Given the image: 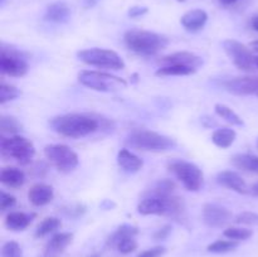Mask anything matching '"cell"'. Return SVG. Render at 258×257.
Masks as SVG:
<instances>
[{"label":"cell","instance_id":"cell-1","mask_svg":"<svg viewBox=\"0 0 258 257\" xmlns=\"http://www.w3.org/2000/svg\"><path fill=\"white\" fill-rule=\"evenodd\" d=\"M108 125L110 121L92 113H67L50 121V126L55 133L71 139L85 138Z\"/></svg>","mask_w":258,"mask_h":257},{"label":"cell","instance_id":"cell-2","mask_svg":"<svg viewBox=\"0 0 258 257\" xmlns=\"http://www.w3.org/2000/svg\"><path fill=\"white\" fill-rule=\"evenodd\" d=\"M126 47L140 55H154L168 45V39L155 32L143 29H131L125 33Z\"/></svg>","mask_w":258,"mask_h":257},{"label":"cell","instance_id":"cell-3","mask_svg":"<svg viewBox=\"0 0 258 257\" xmlns=\"http://www.w3.org/2000/svg\"><path fill=\"white\" fill-rule=\"evenodd\" d=\"M126 144L138 150L151 153H165L176 146L174 139L146 128H134L127 135Z\"/></svg>","mask_w":258,"mask_h":257},{"label":"cell","instance_id":"cell-4","mask_svg":"<svg viewBox=\"0 0 258 257\" xmlns=\"http://www.w3.org/2000/svg\"><path fill=\"white\" fill-rule=\"evenodd\" d=\"M184 202L179 197L170 196H156L150 194L139 203L138 212L143 216H170L180 217L184 213Z\"/></svg>","mask_w":258,"mask_h":257},{"label":"cell","instance_id":"cell-5","mask_svg":"<svg viewBox=\"0 0 258 257\" xmlns=\"http://www.w3.org/2000/svg\"><path fill=\"white\" fill-rule=\"evenodd\" d=\"M78 81L81 85L100 92H116L127 86L123 78L101 71H81L78 73Z\"/></svg>","mask_w":258,"mask_h":257},{"label":"cell","instance_id":"cell-6","mask_svg":"<svg viewBox=\"0 0 258 257\" xmlns=\"http://www.w3.org/2000/svg\"><path fill=\"white\" fill-rule=\"evenodd\" d=\"M168 169L184 186L190 191H198L203 185V171L190 161L183 159H174L169 161Z\"/></svg>","mask_w":258,"mask_h":257},{"label":"cell","instance_id":"cell-7","mask_svg":"<svg viewBox=\"0 0 258 257\" xmlns=\"http://www.w3.org/2000/svg\"><path fill=\"white\" fill-rule=\"evenodd\" d=\"M0 151L4 158L14 159L23 165L29 164L35 155V148L32 141L19 135L10 138L3 136L0 140Z\"/></svg>","mask_w":258,"mask_h":257},{"label":"cell","instance_id":"cell-8","mask_svg":"<svg viewBox=\"0 0 258 257\" xmlns=\"http://www.w3.org/2000/svg\"><path fill=\"white\" fill-rule=\"evenodd\" d=\"M77 57L83 63L88 66L98 68H106V70H123L125 62L122 58L111 49H103V48H88L82 49L77 53Z\"/></svg>","mask_w":258,"mask_h":257},{"label":"cell","instance_id":"cell-9","mask_svg":"<svg viewBox=\"0 0 258 257\" xmlns=\"http://www.w3.org/2000/svg\"><path fill=\"white\" fill-rule=\"evenodd\" d=\"M44 155L50 165L62 173H70L78 165V155L76 151L64 144H52L44 148Z\"/></svg>","mask_w":258,"mask_h":257},{"label":"cell","instance_id":"cell-10","mask_svg":"<svg viewBox=\"0 0 258 257\" xmlns=\"http://www.w3.org/2000/svg\"><path fill=\"white\" fill-rule=\"evenodd\" d=\"M223 49L231 58L233 65L244 72H252L256 70V57L252 54V49L234 39H227L223 42Z\"/></svg>","mask_w":258,"mask_h":257},{"label":"cell","instance_id":"cell-11","mask_svg":"<svg viewBox=\"0 0 258 257\" xmlns=\"http://www.w3.org/2000/svg\"><path fill=\"white\" fill-rule=\"evenodd\" d=\"M28 62L18 50L2 47L0 50V72L10 77H23L28 72Z\"/></svg>","mask_w":258,"mask_h":257},{"label":"cell","instance_id":"cell-12","mask_svg":"<svg viewBox=\"0 0 258 257\" xmlns=\"http://www.w3.org/2000/svg\"><path fill=\"white\" fill-rule=\"evenodd\" d=\"M202 219L204 224L211 228H222L231 223L233 219V213L228 208L219 204L206 203L202 211Z\"/></svg>","mask_w":258,"mask_h":257},{"label":"cell","instance_id":"cell-13","mask_svg":"<svg viewBox=\"0 0 258 257\" xmlns=\"http://www.w3.org/2000/svg\"><path fill=\"white\" fill-rule=\"evenodd\" d=\"M226 91L237 96L254 95L258 92V77L257 76H244V77L231 78L222 82Z\"/></svg>","mask_w":258,"mask_h":257},{"label":"cell","instance_id":"cell-14","mask_svg":"<svg viewBox=\"0 0 258 257\" xmlns=\"http://www.w3.org/2000/svg\"><path fill=\"white\" fill-rule=\"evenodd\" d=\"M159 63H160V67H164V66H188V67L198 70L203 65V59L196 53L183 50V52H175L165 55L159 60Z\"/></svg>","mask_w":258,"mask_h":257},{"label":"cell","instance_id":"cell-15","mask_svg":"<svg viewBox=\"0 0 258 257\" xmlns=\"http://www.w3.org/2000/svg\"><path fill=\"white\" fill-rule=\"evenodd\" d=\"M73 233L70 232H60L54 234L45 246L43 257H59L64 252V249L72 243Z\"/></svg>","mask_w":258,"mask_h":257},{"label":"cell","instance_id":"cell-16","mask_svg":"<svg viewBox=\"0 0 258 257\" xmlns=\"http://www.w3.org/2000/svg\"><path fill=\"white\" fill-rule=\"evenodd\" d=\"M217 183L219 185L224 186L227 189L237 191L239 194L248 193V186H247L244 179L238 173L233 170H223L217 175Z\"/></svg>","mask_w":258,"mask_h":257},{"label":"cell","instance_id":"cell-17","mask_svg":"<svg viewBox=\"0 0 258 257\" xmlns=\"http://www.w3.org/2000/svg\"><path fill=\"white\" fill-rule=\"evenodd\" d=\"M54 198V190L50 185L43 183L34 184L28 191V199L35 207L47 206Z\"/></svg>","mask_w":258,"mask_h":257},{"label":"cell","instance_id":"cell-18","mask_svg":"<svg viewBox=\"0 0 258 257\" xmlns=\"http://www.w3.org/2000/svg\"><path fill=\"white\" fill-rule=\"evenodd\" d=\"M207 20H208V14L204 10L194 9L185 13L181 17L180 23L189 32H198V30H201L206 25Z\"/></svg>","mask_w":258,"mask_h":257},{"label":"cell","instance_id":"cell-19","mask_svg":"<svg viewBox=\"0 0 258 257\" xmlns=\"http://www.w3.org/2000/svg\"><path fill=\"white\" fill-rule=\"evenodd\" d=\"M117 163L120 168L127 173H138L144 165L143 160L127 149H121L118 151Z\"/></svg>","mask_w":258,"mask_h":257},{"label":"cell","instance_id":"cell-20","mask_svg":"<svg viewBox=\"0 0 258 257\" xmlns=\"http://www.w3.org/2000/svg\"><path fill=\"white\" fill-rule=\"evenodd\" d=\"M71 17V9L66 3L57 2L47 8L44 19L52 23H66Z\"/></svg>","mask_w":258,"mask_h":257},{"label":"cell","instance_id":"cell-21","mask_svg":"<svg viewBox=\"0 0 258 257\" xmlns=\"http://www.w3.org/2000/svg\"><path fill=\"white\" fill-rule=\"evenodd\" d=\"M0 181L8 188H20L25 183V174L23 170L13 166L3 168L0 171Z\"/></svg>","mask_w":258,"mask_h":257},{"label":"cell","instance_id":"cell-22","mask_svg":"<svg viewBox=\"0 0 258 257\" xmlns=\"http://www.w3.org/2000/svg\"><path fill=\"white\" fill-rule=\"evenodd\" d=\"M33 216L24 212H10L5 217V227L10 231H24L32 223Z\"/></svg>","mask_w":258,"mask_h":257},{"label":"cell","instance_id":"cell-23","mask_svg":"<svg viewBox=\"0 0 258 257\" xmlns=\"http://www.w3.org/2000/svg\"><path fill=\"white\" fill-rule=\"evenodd\" d=\"M232 165L248 173L258 174V156L252 154H236L231 158Z\"/></svg>","mask_w":258,"mask_h":257},{"label":"cell","instance_id":"cell-24","mask_svg":"<svg viewBox=\"0 0 258 257\" xmlns=\"http://www.w3.org/2000/svg\"><path fill=\"white\" fill-rule=\"evenodd\" d=\"M237 138V133L233 128L228 127H222L217 128L216 131L212 135V141L214 143V145H217L221 149H228L232 144L234 143Z\"/></svg>","mask_w":258,"mask_h":257},{"label":"cell","instance_id":"cell-25","mask_svg":"<svg viewBox=\"0 0 258 257\" xmlns=\"http://www.w3.org/2000/svg\"><path fill=\"white\" fill-rule=\"evenodd\" d=\"M139 234V228L135 226H130V224H122L118 227L107 239V246L111 248H115L116 244L121 241V239L126 238V237H136Z\"/></svg>","mask_w":258,"mask_h":257},{"label":"cell","instance_id":"cell-26","mask_svg":"<svg viewBox=\"0 0 258 257\" xmlns=\"http://www.w3.org/2000/svg\"><path fill=\"white\" fill-rule=\"evenodd\" d=\"M60 226H62V222H60L59 218H57V217H47L38 224L37 229H35V237L42 238V237L48 236V234L57 231Z\"/></svg>","mask_w":258,"mask_h":257},{"label":"cell","instance_id":"cell-27","mask_svg":"<svg viewBox=\"0 0 258 257\" xmlns=\"http://www.w3.org/2000/svg\"><path fill=\"white\" fill-rule=\"evenodd\" d=\"M196 72V68L188 66H164L158 68L155 75L158 77H169V76H190Z\"/></svg>","mask_w":258,"mask_h":257},{"label":"cell","instance_id":"cell-28","mask_svg":"<svg viewBox=\"0 0 258 257\" xmlns=\"http://www.w3.org/2000/svg\"><path fill=\"white\" fill-rule=\"evenodd\" d=\"M214 110H216L217 115H218L219 117L223 118V120H226L227 122L232 123V125H237V126L244 125L243 120H242V118L239 117V116L237 115L231 107H228V106L222 105V103H217Z\"/></svg>","mask_w":258,"mask_h":257},{"label":"cell","instance_id":"cell-29","mask_svg":"<svg viewBox=\"0 0 258 257\" xmlns=\"http://www.w3.org/2000/svg\"><path fill=\"white\" fill-rule=\"evenodd\" d=\"M238 247V242L233 241V239H218V241L213 242L207 247V251L212 252V253H227V252H232Z\"/></svg>","mask_w":258,"mask_h":257},{"label":"cell","instance_id":"cell-30","mask_svg":"<svg viewBox=\"0 0 258 257\" xmlns=\"http://www.w3.org/2000/svg\"><path fill=\"white\" fill-rule=\"evenodd\" d=\"M224 237L229 239H233V241H246V239L251 238L253 232L251 229L242 228V227H228L227 229H224L223 232Z\"/></svg>","mask_w":258,"mask_h":257},{"label":"cell","instance_id":"cell-31","mask_svg":"<svg viewBox=\"0 0 258 257\" xmlns=\"http://www.w3.org/2000/svg\"><path fill=\"white\" fill-rule=\"evenodd\" d=\"M0 130L3 134H18L22 130V125L19 121L13 116L3 115L0 117Z\"/></svg>","mask_w":258,"mask_h":257},{"label":"cell","instance_id":"cell-32","mask_svg":"<svg viewBox=\"0 0 258 257\" xmlns=\"http://www.w3.org/2000/svg\"><path fill=\"white\" fill-rule=\"evenodd\" d=\"M175 190V183L170 179H163L158 181L156 185L150 190V194H156V196H170L174 194Z\"/></svg>","mask_w":258,"mask_h":257},{"label":"cell","instance_id":"cell-33","mask_svg":"<svg viewBox=\"0 0 258 257\" xmlns=\"http://www.w3.org/2000/svg\"><path fill=\"white\" fill-rule=\"evenodd\" d=\"M20 96V91L18 90L15 86L7 85V83H2L0 85V103L4 105V103L9 102V101L15 100Z\"/></svg>","mask_w":258,"mask_h":257},{"label":"cell","instance_id":"cell-34","mask_svg":"<svg viewBox=\"0 0 258 257\" xmlns=\"http://www.w3.org/2000/svg\"><path fill=\"white\" fill-rule=\"evenodd\" d=\"M2 257H23L22 247L15 241H9L2 247Z\"/></svg>","mask_w":258,"mask_h":257},{"label":"cell","instance_id":"cell-35","mask_svg":"<svg viewBox=\"0 0 258 257\" xmlns=\"http://www.w3.org/2000/svg\"><path fill=\"white\" fill-rule=\"evenodd\" d=\"M115 248L123 254L131 253L138 248V241L135 239V237H126L116 244Z\"/></svg>","mask_w":258,"mask_h":257},{"label":"cell","instance_id":"cell-36","mask_svg":"<svg viewBox=\"0 0 258 257\" xmlns=\"http://www.w3.org/2000/svg\"><path fill=\"white\" fill-rule=\"evenodd\" d=\"M234 221L239 224H247V226H258V213L254 212H242L236 217Z\"/></svg>","mask_w":258,"mask_h":257},{"label":"cell","instance_id":"cell-37","mask_svg":"<svg viewBox=\"0 0 258 257\" xmlns=\"http://www.w3.org/2000/svg\"><path fill=\"white\" fill-rule=\"evenodd\" d=\"M17 204V199L14 196L7 193V191H0V209L2 211H7V209L13 208Z\"/></svg>","mask_w":258,"mask_h":257},{"label":"cell","instance_id":"cell-38","mask_svg":"<svg viewBox=\"0 0 258 257\" xmlns=\"http://www.w3.org/2000/svg\"><path fill=\"white\" fill-rule=\"evenodd\" d=\"M166 252V248L163 246H155L146 251L141 252L138 257H161Z\"/></svg>","mask_w":258,"mask_h":257},{"label":"cell","instance_id":"cell-39","mask_svg":"<svg viewBox=\"0 0 258 257\" xmlns=\"http://www.w3.org/2000/svg\"><path fill=\"white\" fill-rule=\"evenodd\" d=\"M148 13V8L145 7H133L128 10V17L130 18H139L143 17Z\"/></svg>","mask_w":258,"mask_h":257},{"label":"cell","instance_id":"cell-40","mask_svg":"<svg viewBox=\"0 0 258 257\" xmlns=\"http://www.w3.org/2000/svg\"><path fill=\"white\" fill-rule=\"evenodd\" d=\"M170 231H171V227L169 226V224H166V226H164L163 228L158 229V231L154 233V238L155 239H164L166 238V237L170 234Z\"/></svg>","mask_w":258,"mask_h":257},{"label":"cell","instance_id":"cell-41","mask_svg":"<svg viewBox=\"0 0 258 257\" xmlns=\"http://www.w3.org/2000/svg\"><path fill=\"white\" fill-rule=\"evenodd\" d=\"M97 3L98 0H83V7H85L86 9H90V8L95 7Z\"/></svg>","mask_w":258,"mask_h":257},{"label":"cell","instance_id":"cell-42","mask_svg":"<svg viewBox=\"0 0 258 257\" xmlns=\"http://www.w3.org/2000/svg\"><path fill=\"white\" fill-rule=\"evenodd\" d=\"M112 207H115V204H113L112 202L107 201V199H106V201L101 204V208H103V209H111Z\"/></svg>","mask_w":258,"mask_h":257},{"label":"cell","instance_id":"cell-43","mask_svg":"<svg viewBox=\"0 0 258 257\" xmlns=\"http://www.w3.org/2000/svg\"><path fill=\"white\" fill-rule=\"evenodd\" d=\"M251 25H252V28H253L254 30H257V32H258V14L254 15V17L252 18Z\"/></svg>","mask_w":258,"mask_h":257},{"label":"cell","instance_id":"cell-44","mask_svg":"<svg viewBox=\"0 0 258 257\" xmlns=\"http://www.w3.org/2000/svg\"><path fill=\"white\" fill-rule=\"evenodd\" d=\"M249 48H251V49L253 50V52L258 53V39L257 40H253V42L249 43Z\"/></svg>","mask_w":258,"mask_h":257},{"label":"cell","instance_id":"cell-45","mask_svg":"<svg viewBox=\"0 0 258 257\" xmlns=\"http://www.w3.org/2000/svg\"><path fill=\"white\" fill-rule=\"evenodd\" d=\"M251 191H252V193L254 194V196H257V197H258V181H257V183H254L253 185H252Z\"/></svg>","mask_w":258,"mask_h":257},{"label":"cell","instance_id":"cell-46","mask_svg":"<svg viewBox=\"0 0 258 257\" xmlns=\"http://www.w3.org/2000/svg\"><path fill=\"white\" fill-rule=\"evenodd\" d=\"M219 2L223 3V4H226V5H232V4H234L236 2H238V0H219Z\"/></svg>","mask_w":258,"mask_h":257},{"label":"cell","instance_id":"cell-47","mask_svg":"<svg viewBox=\"0 0 258 257\" xmlns=\"http://www.w3.org/2000/svg\"><path fill=\"white\" fill-rule=\"evenodd\" d=\"M90 257H101V256H100V253H93V254H91Z\"/></svg>","mask_w":258,"mask_h":257},{"label":"cell","instance_id":"cell-48","mask_svg":"<svg viewBox=\"0 0 258 257\" xmlns=\"http://www.w3.org/2000/svg\"><path fill=\"white\" fill-rule=\"evenodd\" d=\"M256 65H257V68H258V55L256 57Z\"/></svg>","mask_w":258,"mask_h":257},{"label":"cell","instance_id":"cell-49","mask_svg":"<svg viewBox=\"0 0 258 257\" xmlns=\"http://www.w3.org/2000/svg\"><path fill=\"white\" fill-rule=\"evenodd\" d=\"M256 145H257V149H258V139H257V143H256Z\"/></svg>","mask_w":258,"mask_h":257},{"label":"cell","instance_id":"cell-50","mask_svg":"<svg viewBox=\"0 0 258 257\" xmlns=\"http://www.w3.org/2000/svg\"><path fill=\"white\" fill-rule=\"evenodd\" d=\"M256 96H257V97H258V92H257V93H256Z\"/></svg>","mask_w":258,"mask_h":257}]
</instances>
